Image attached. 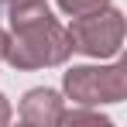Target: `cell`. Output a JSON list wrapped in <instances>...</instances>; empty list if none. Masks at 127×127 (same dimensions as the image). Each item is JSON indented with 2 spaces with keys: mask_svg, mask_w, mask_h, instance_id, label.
I'll return each mask as SVG.
<instances>
[{
  "mask_svg": "<svg viewBox=\"0 0 127 127\" xmlns=\"http://www.w3.org/2000/svg\"><path fill=\"white\" fill-rule=\"evenodd\" d=\"M0 3H3V0H0Z\"/></svg>",
  "mask_w": 127,
  "mask_h": 127,
  "instance_id": "cell-10",
  "label": "cell"
},
{
  "mask_svg": "<svg viewBox=\"0 0 127 127\" xmlns=\"http://www.w3.org/2000/svg\"><path fill=\"white\" fill-rule=\"evenodd\" d=\"M59 3V10L69 14V17H76V14H86V10H96V7H106L110 0H55Z\"/></svg>",
  "mask_w": 127,
  "mask_h": 127,
  "instance_id": "cell-6",
  "label": "cell"
},
{
  "mask_svg": "<svg viewBox=\"0 0 127 127\" xmlns=\"http://www.w3.org/2000/svg\"><path fill=\"white\" fill-rule=\"evenodd\" d=\"M59 124H100V127H110V117H103L96 106H72V110H62Z\"/></svg>",
  "mask_w": 127,
  "mask_h": 127,
  "instance_id": "cell-5",
  "label": "cell"
},
{
  "mask_svg": "<svg viewBox=\"0 0 127 127\" xmlns=\"http://www.w3.org/2000/svg\"><path fill=\"white\" fill-rule=\"evenodd\" d=\"M65 110V100L59 89L52 86H34L21 96V106H17V117L31 127H55L59 117Z\"/></svg>",
  "mask_w": 127,
  "mask_h": 127,
  "instance_id": "cell-4",
  "label": "cell"
},
{
  "mask_svg": "<svg viewBox=\"0 0 127 127\" xmlns=\"http://www.w3.org/2000/svg\"><path fill=\"white\" fill-rule=\"evenodd\" d=\"M10 117H14V110H10V100L0 93V127H3V124H10Z\"/></svg>",
  "mask_w": 127,
  "mask_h": 127,
  "instance_id": "cell-7",
  "label": "cell"
},
{
  "mask_svg": "<svg viewBox=\"0 0 127 127\" xmlns=\"http://www.w3.org/2000/svg\"><path fill=\"white\" fill-rule=\"evenodd\" d=\"M62 93L76 106H103L127 100V62L113 65H72L62 72Z\"/></svg>",
  "mask_w": 127,
  "mask_h": 127,
  "instance_id": "cell-2",
  "label": "cell"
},
{
  "mask_svg": "<svg viewBox=\"0 0 127 127\" xmlns=\"http://www.w3.org/2000/svg\"><path fill=\"white\" fill-rule=\"evenodd\" d=\"M10 10H17V7H34V3H48V0H3Z\"/></svg>",
  "mask_w": 127,
  "mask_h": 127,
  "instance_id": "cell-8",
  "label": "cell"
},
{
  "mask_svg": "<svg viewBox=\"0 0 127 127\" xmlns=\"http://www.w3.org/2000/svg\"><path fill=\"white\" fill-rule=\"evenodd\" d=\"M65 31L72 38V52L103 62V59L120 55V45H124V14L113 3H106V7H96V10L76 14Z\"/></svg>",
  "mask_w": 127,
  "mask_h": 127,
  "instance_id": "cell-3",
  "label": "cell"
},
{
  "mask_svg": "<svg viewBox=\"0 0 127 127\" xmlns=\"http://www.w3.org/2000/svg\"><path fill=\"white\" fill-rule=\"evenodd\" d=\"M69 55H72V38L55 21L52 10L41 14V17H31V21L10 24V34H7V45H3V62L14 65L17 72L65 65Z\"/></svg>",
  "mask_w": 127,
  "mask_h": 127,
  "instance_id": "cell-1",
  "label": "cell"
},
{
  "mask_svg": "<svg viewBox=\"0 0 127 127\" xmlns=\"http://www.w3.org/2000/svg\"><path fill=\"white\" fill-rule=\"evenodd\" d=\"M3 45H7V31L0 28V62H3Z\"/></svg>",
  "mask_w": 127,
  "mask_h": 127,
  "instance_id": "cell-9",
  "label": "cell"
}]
</instances>
